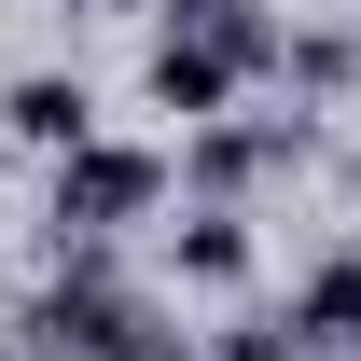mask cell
I'll use <instances>...</instances> for the list:
<instances>
[{"label": "cell", "mask_w": 361, "mask_h": 361, "mask_svg": "<svg viewBox=\"0 0 361 361\" xmlns=\"http://www.w3.org/2000/svg\"><path fill=\"white\" fill-rule=\"evenodd\" d=\"M0 126H14V139H28V153L56 167L70 139H97V97L70 84V70H28V84H0Z\"/></svg>", "instance_id": "7"}, {"label": "cell", "mask_w": 361, "mask_h": 361, "mask_svg": "<svg viewBox=\"0 0 361 361\" xmlns=\"http://www.w3.org/2000/svg\"><path fill=\"white\" fill-rule=\"evenodd\" d=\"M153 209H167V153H153V139H70V153H56V180H42V223H56V250H70V236H97V250H111V236L126 223H153Z\"/></svg>", "instance_id": "2"}, {"label": "cell", "mask_w": 361, "mask_h": 361, "mask_svg": "<svg viewBox=\"0 0 361 361\" xmlns=\"http://www.w3.org/2000/svg\"><path fill=\"white\" fill-rule=\"evenodd\" d=\"M292 153H306V111H264V126H250V111H209V126H180L167 180H195V209H250V180L292 167Z\"/></svg>", "instance_id": "3"}, {"label": "cell", "mask_w": 361, "mask_h": 361, "mask_svg": "<svg viewBox=\"0 0 361 361\" xmlns=\"http://www.w3.org/2000/svg\"><path fill=\"white\" fill-rule=\"evenodd\" d=\"M167 42L223 56L236 84H264V70H278V0H167Z\"/></svg>", "instance_id": "4"}, {"label": "cell", "mask_w": 361, "mask_h": 361, "mask_svg": "<svg viewBox=\"0 0 361 361\" xmlns=\"http://www.w3.org/2000/svg\"><path fill=\"white\" fill-rule=\"evenodd\" d=\"M0 361H42V348H14V334H0Z\"/></svg>", "instance_id": "12"}, {"label": "cell", "mask_w": 361, "mask_h": 361, "mask_svg": "<svg viewBox=\"0 0 361 361\" xmlns=\"http://www.w3.org/2000/svg\"><path fill=\"white\" fill-rule=\"evenodd\" d=\"M278 84H292V97H348L361 84V42H348V28H278Z\"/></svg>", "instance_id": "9"}, {"label": "cell", "mask_w": 361, "mask_h": 361, "mask_svg": "<svg viewBox=\"0 0 361 361\" xmlns=\"http://www.w3.org/2000/svg\"><path fill=\"white\" fill-rule=\"evenodd\" d=\"M139 97H153V111H167V126H209V111H236V70L223 56H195V42H167V28H153V56H139Z\"/></svg>", "instance_id": "6"}, {"label": "cell", "mask_w": 361, "mask_h": 361, "mask_svg": "<svg viewBox=\"0 0 361 361\" xmlns=\"http://www.w3.org/2000/svg\"><path fill=\"white\" fill-rule=\"evenodd\" d=\"M70 14H126V0H70Z\"/></svg>", "instance_id": "11"}, {"label": "cell", "mask_w": 361, "mask_h": 361, "mask_svg": "<svg viewBox=\"0 0 361 361\" xmlns=\"http://www.w3.org/2000/svg\"><path fill=\"white\" fill-rule=\"evenodd\" d=\"M250 264H264L250 209H180V236H167V278H180V292H250Z\"/></svg>", "instance_id": "5"}, {"label": "cell", "mask_w": 361, "mask_h": 361, "mask_svg": "<svg viewBox=\"0 0 361 361\" xmlns=\"http://www.w3.org/2000/svg\"><path fill=\"white\" fill-rule=\"evenodd\" d=\"M278 319L306 334V361H319V348H361V250H319V264L292 278V306H278Z\"/></svg>", "instance_id": "8"}, {"label": "cell", "mask_w": 361, "mask_h": 361, "mask_svg": "<svg viewBox=\"0 0 361 361\" xmlns=\"http://www.w3.org/2000/svg\"><path fill=\"white\" fill-rule=\"evenodd\" d=\"M209 361H306V334H292V319L264 306V319H236V334H223V348H209Z\"/></svg>", "instance_id": "10"}, {"label": "cell", "mask_w": 361, "mask_h": 361, "mask_svg": "<svg viewBox=\"0 0 361 361\" xmlns=\"http://www.w3.org/2000/svg\"><path fill=\"white\" fill-rule=\"evenodd\" d=\"M14 348H42V361H153V348H167V306H153L97 236H70L56 278L14 306Z\"/></svg>", "instance_id": "1"}]
</instances>
